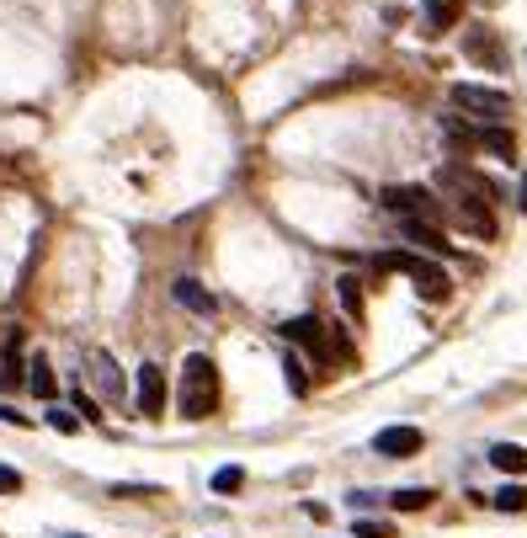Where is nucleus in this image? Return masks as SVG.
<instances>
[{
	"label": "nucleus",
	"instance_id": "1",
	"mask_svg": "<svg viewBox=\"0 0 527 538\" xmlns=\"http://www.w3.org/2000/svg\"><path fill=\"white\" fill-rule=\"evenodd\" d=\"M176 406L186 421H208L219 411V368L208 352H192L181 362V378H176Z\"/></svg>",
	"mask_w": 527,
	"mask_h": 538
},
{
	"label": "nucleus",
	"instance_id": "2",
	"mask_svg": "<svg viewBox=\"0 0 527 538\" xmlns=\"http://www.w3.org/2000/svg\"><path fill=\"white\" fill-rule=\"evenodd\" d=\"M283 336H288V347H298V352L314 362V368H336L331 325H325L320 315H298V320H288V325H283Z\"/></svg>",
	"mask_w": 527,
	"mask_h": 538
},
{
	"label": "nucleus",
	"instance_id": "3",
	"mask_svg": "<svg viewBox=\"0 0 527 538\" xmlns=\"http://www.w3.org/2000/svg\"><path fill=\"white\" fill-rule=\"evenodd\" d=\"M448 96H453L459 113H468V118H479V123H501L506 113H512V96L495 91V86H468L464 80V86H453Z\"/></svg>",
	"mask_w": 527,
	"mask_h": 538
},
{
	"label": "nucleus",
	"instance_id": "4",
	"mask_svg": "<svg viewBox=\"0 0 527 538\" xmlns=\"http://www.w3.org/2000/svg\"><path fill=\"white\" fill-rule=\"evenodd\" d=\"M437 187H442V197H453V203H490V197H495V187L479 177V171L459 166V160L437 171Z\"/></svg>",
	"mask_w": 527,
	"mask_h": 538
},
{
	"label": "nucleus",
	"instance_id": "5",
	"mask_svg": "<svg viewBox=\"0 0 527 538\" xmlns=\"http://www.w3.org/2000/svg\"><path fill=\"white\" fill-rule=\"evenodd\" d=\"M384 267H395V272H405V278H415V288H421L426 299H442V294H448V272H442L437 261H426V256H410V251H395V256H384Z\"/></svg>",
	"mask_w": 527,
	"mask_h": 538
},
{
	"label": "nucleus",
	"instance_id": "6",
	"mask_svg": "<svg viewBox=\"0 0 527 538\" xmlns=\"http://www.w3.org/2000/svg\"><path fill=\"white\" fill-rule=\"evenodd\" d=\"M384 208L395 214V219H442V197H432L426 187H389L384 192Z\"/></svg>",
	"mask_w": 527,
	"mask_h": 538
},
{
	"label": "nucleus",
	"instance_id": "7",
	"mask_svg": "<svg viewBox=\"0 0 527 538\" xmlns=\"http://www.w3.org/2000/svg\"><path fill=\"white\" fill-rule=\"evenodd\" d=\"M133 406L139 416H166V368L160 362H139V378H133Z\"/></svg>",
	"mask_w": 527,
	"mask_h": 538
},
{
	"label": "nucleus",
	"instance_id": "8",
	"mask_svg": "<svg viewBox=\"0 0 527 538\" xmlns=\"http://www.w3.org/2000/svg\"><path fill=\"white\" fill-rule=\"evenodd\" d=\"M421 426H384L378 437H373V453H384V459H410V453H421Z\"/></svg>",
	"mask_w": 527,
	"mask_h": 538
},
{
	"label": "nucleus",
	"instance_id": "9",
	"mask_svg": "<svg viewBox=\"0 0 527 538\" xmlns=\"http://www.w3.org/2000/svg\"><path fill=\"white\" fill-rule=\"evenodd\" d=\"M400 224V235L415 245V251H426V256H448V240H442V230L432 224V219H395Z\"/></svg>",
	"mask_w": 527,
	"mask_h": 538
},
{
	"label": "nucleus",
	"instance_id": "10",
	"mask_svg": "<svg viewBox=\"0 0 527 538\" xmlns=\"http://www.w3.org/2000/svg\"><path fill=\"white\" fill-rule=\"evenodd\" d=\"M459 224H464V235H474V240H495L490 203H459Z\"/></svg>",
	"mask_w": 527,
	"mask_h": 538
},
{
	"label": "nucleus",
	"instance_id": "11",
	"mask_svg": "<svg viewBox=\"0 0 527 538\" xmlns=\"http://www.w3.org/2000/svg\"><path fill=\"white\" fill-rule=\"evenodd\" d=\"M479 150H490L495 160H517V139H512V128H501V123H479Z\"/></svg>",
	"mask_w": 527,
	"mask_h": 538
},
{
	"label": "nucleus",
	"instance_id": "12",
	"mask_svg": "<svg viewBox=\"0 0 527 538\" xmlns=\"http://www.w3.org/2000/svg\"><path fill=\"white\" fill-rule=\"evenodd\" d=\"M464 5L468 0H421V11H426V32H448V27H459Z\"/></svg>",
	"mask_w": 527,
	"mask_h": 538
},
{
	"label": "nucleus",
	"instance_id": "13",
	"mask_svg": "<svg viewBox=\"0 0 527 538\" xmlns=\"http://www.w3.org/2000/svg\"><path fill=\"white\" fill-rule=\"evenodd\" d=\"M91 378H96V389H102L107 400H123V373H117V362L107 358V352L91 358Z\"/></svg>",
	"mask_w": 527,
	"mask_h": 538
},
{
	"label": "nucleus",
	"instance_id": "14",
	"mask_svg": "<svg viewBox=\"0 0 527 538\" xmlns=\"http://www.w3.org/2000/svg\"><path fill=\"white\" fill-rule=\"evenodd\" d=\"M490 464H495L501 475H527V448L522 442H495V448H490Z\"/></svg>",
	"mask_w": 527,
	"mask_h": 538
},
{
	"label": "nucleus",
	"instance_id": "15",
	"mask_svg": "<svg viewBox=\"0 0 527 538\" xmlns=\"http://www.w3.org/2000/svg\"><path fill=\"white\" fill-rule=\"evenodd\" d=\"M176 304H181V309H192V315H214V294H208L203 283H192V278H181V283H176Z\"/></svg>",
	"mask_w": 527,
	"mask_h": 538
},
{
	"label": "nucleus",
	"instance_id": "16",
	"mask_svg": "<svg viewBox=\"0 0 527 538\" xmlns=\"http://www.w3.org/2000/svg\"><path fill=\"white\" fill-rule=\"evenodd\" d=\"M22 378V331L11 325L5 331V352H0V384H16Z\"/></svg>",
	"mask_w": 527,
	"mask_h": 538
},
{
	"label": "nucleus",
	"instance_id": "17",
	"mask_svg": "<svg viewBox=\"0 0 527 538\" xmlns=\"http://www.w3.org/2000/svg\"><path fill=\"white\" fill-rule=\"evenodd\" d=\"M27 368H32V373H27L32 395H38V400H54V395H59V378H54V368H49V358H32Z\"/></svg>",
	"mask_w": 527,
	"mask_h": 538
},
{
	"label": "nucleus",
	"instance_id": "18",
	"mask_svg": "<svg viewBox=\"0 0 527 538\" xmlns=\"http://www.w3.org/2000/svg\"><path fill=\"white\" fill-rule=\"evenodd\" d=\"M389 506H395V512H421V506H432V490H426V485L395 490V496H389Z\"/></svg>",
	"mask_w": 527,
	"mask_h": 538
},
{
	"label": "nucleus",
	"instance_id": "19",
	"mask_svg": "<svg viewBox=\"0 0 527 538\" xmlns=\"http://www.w3.org/2000/svg\"><path fill=\"white\" fill-rule=\"evenodd\" d=\"M283 373H288V389L293 395H309V373H304V352L293 347V352H283Z\"/></svg>",
	"mask_w": 527,
	"mask_h": 538
},
{
	"label": "nucleus",
	"instance_id": "20",
	"mask_svg": "<svg viewBox=\"0 0 527 538\" xmlns=\"http://www.w3.org/2000/svg\"><path fill=\"white\" fill-rule=\"evenodd\" d=\"M490 506H495V512H527V485H501V490L490 496Z\"/></svg>",
	"mask_w": 527,
	"mask_h": 538
},
{
	"label": "nucleus",
	"instance_id": "21",
	"mask_svg": "<svg viewBox=\"0 0 527 538\" xmlns=\"http://www.w3.org/2000/svg\"><path fill=\"white\" fill-rule=\"evenodd\" d=\"M336 294H341L347 320H362V288H357V278H336Z\"/></svg>",
	"mask_w": 527,
	"mask_h": 538
},
{
	"label": "nucleus",
	"instance_id": "22",
	"mask_svg": "<svg viewBox=\"0 0 527 538\" xmlns=\"http://www.w3.org/2000/svg\"><path fill=\"white\" fill-rule=\"evenodd\" d=\"M442 139H448L453 150H474V144H479V133H474V128H464L459 118H442Z\"/></svg>",
	"mask_w": 527,
	"mask_h": 538
},
{
	"label": "nucleus",
	"instance_id": "23",
	"mask_svg": "<svg viewBox=\"0 0 527 538\" xmlns=\"http://www.w3.org/2000/svg\"><path fill=\"white\" fill-rule=\"evenodd\" d=\"M351 538H400L384 517H351Z\"/></svg>",
	"mask_w": 527,
	"mask_h": 538
},
{
	"label": "nucleus",
	"instance_id": "24",
	"mask_svg": "<svg viewBox=\"0 0 527 538\" xmlns=\"http://www.w3.org/2000/svg\"><path fill=\"white\" fill-rule=\"evenodd\" d=\"M240 485H245V470H234V464H224V470L214 475V490H219V496H230V490H240Z\"/></svg>",
	"mask_w": 527,
	"mask_h": 538
},
{
	"label": "nucleus",
	"instance_id": "25",
	"mask_svg": "<svg viewBox=\"0 0 527 538\" xmlns=\"http://www.w3.org/2000/svg\"><path fill=\"white\" fill-rule=\"evenodd\" d=\"M468 54H474V59L501 64V43H495V38H468Z\"/></svg>",
	"mask_w": 527,
	"mask_h": 538
},
{
	"label": "nucleus",
	"instance_id": "26",
	"mask_svg": "<svg viewBox=\"0 0 527 538\" xmlns=\"http://www.w3.org/2000/svg\"><path fill=\"white\" fill-rule=\"evenodd\" d=\"M49 426H54V432H64V437H69V432H80V416H75V411H49Z\"/></svg>",
	"mask_w": 527,
	"mask_h": 538
},
{
	"label": "nucleus",
	"instance_id": "27",
	"mask_svg": "<svg viewBox=\"0 0 527 538\" xmlns=\"http://www.w3.org/2000/svg\"><path fill=\"white\" fill-rule=\"evenodd\" d=\"M113 496L117 501H144V496H160L155 485H113Z\"/></svg>",
	"mask_w": 527,
	"mask_h": 538
},
{
	"label": "nucleus",
	"instance_id": "28",
	"mask_svg": "<svg viewBox=\"0 0 527 538\" xmlns=\"http://www.w3.org/2000/svg\"><path fill=\"white\" fill-rule=\"evenodd\" d=\"M75 411H80L86 421H102V411H96V400H91V395H80V389H75Z\"/></svg>",
	"mask_w": 527,
	"mask_h": 538
},
{
	"label": "nucleus",
	"instance_id": "29",
	"mask_svg": "<svg viewBox=\"0 0 527 538\" xmlns=\"http://www.w3.org/2000/svg\"><path fill=\"white\" fill-rule=\"evenodd\" d=\"M0 490H5V496H11V490H22V475H16L11 464H0Z\"/></svg>",
	"mask_w": 527,
	"mask_h": 538
},
{
	"label": "nucleus",
	"instance_id": "30",
	"mask_svg": "<svg viewBox=\"0 0 527 538\" xmlns=\"http://www.w3.org/2000/svg\"><path fill=\"white\" fill-rule=\"evenodd\" d=\"M373 501H378V496H368V490H351V496H347L351 512H362V506H373Z\"/></svg>",
	"mask_w": 527,
	"mask_h": 538
},
{
	"label": "nucleus",
	"instance_id": "31",
	"mask_svg": "<svg viewBox=\"0 0 527 538\" xmlns=\"http://www.w3.org/2000/svg\"><path fill=\"white\" fill-rule=\"evenodd\" d=\"M0 421H11V426H27V416H22V411H11V406H0Z\"/></svg>",
	"mask_w": 527,
	"mask_h": 538
},
{
	"label": "nucleus",
	"instance_id": "32",
	"mask_svg": "<svg viewBox=\"0 0 527 538\" xmlns=\"http://www.w3.org/2000/svg\"><path fill=\"white\" fill-rule=\"evenodd\" d=\"M517 203H522V214H527V177H522V192H517Z\"/></svg>",
	"mask_w": 527,
	"mask_h": 538
},
{
	"label": "nucleus",
	"instance_id": "33",
	"mask_svg": "<svg viewBox=\"0 0 527 538\" xmlns=\"http://www.w3.org/2000/svg\"><path fill=\"white\" fill-rule=\"evenodd\" d=\"M64 538H80V533H64Z\"/></svg>",
	"mask_w": 527,
	"mask_h": 538
}]
</instances>
